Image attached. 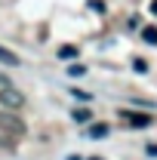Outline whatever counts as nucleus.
<instances>
[{
  "label": "nucleus",
  "mask_w": 157,
  "mask_h": 160,
  "mask_svg": "<svg viewBox=\"0 0 157 160\" xmlns=\"http://www.w3.org/2000/svg\"><path fill=\"white\" fill-rule=\"evenodd\" d=\"M0 105L9 108V111H19L22 105H25V96H22L16 86H3V89H0Z\"/></svg>",
  "instance_id": "f257e3e1"
},
{
  "label": "nucleus",
  "mask_w": 157,
  "mask_h": 160,
  "mask_svg": "<svg viewBox=\"0 0 157 160\" xmlns=\"http://www.w3.org/2000/svg\"><path fill=\"white\" fill-rule=\"evenodd\" d=\"M0 129L13 132V136H25V123H22L13 111H0Z\"/></svg>",
  "instance_id": "f03ea898"
},
{
  "label": "nucleus",
  "mask_w": 157,
  "mask_h": 160,
  "mask_svg": "<svg viewBox=\"0 0 157 160\" xmlns=\"http://www.w3.org/2000/svg\"><path fill=\"white\" fill-rule=\"evenodd\" d=\"M120 117L126 120L133 129H145V126H151V123H154L151 114H139V111H120Z\"/></svg>",
  "instance_id": "7ed1b4c3"
},
{
  "label": "nucleus",
  "mask_w": 157,
  "mask_h": 160,
  "mask_svg": "<svg viewBox=\"0 0 157 160\" xmlns=\"http://www.w3.org/2000/svg\"><path fill=\"white\" fill-rule=\"evenodd\" d=\"M108 132H111L108 123H89V126H86V136H89V139H105Z\"/></svg>",
  "instance_id": "20e7f679"
},
{
  "label": "nucleus",
  "mask_w": 157,
  "mask_h": 160,
  "mask_svg": "<svg viewBox=\"0 0 157 160\" xmlns=\"http://www.w3.org/2000/svg\"><path fill=\"white\" fill-rule=\"evenodd\" d=\"M0 65H13V68H16V65H22V59L13 49H3V46H0Z\"/></svg>",
  "instance_id": "39448f33"
},
{
  "label": "nucleus",
  "mask_w": 157,
  "mask_h": 160,
  "mask_svg": "<svg viewBox=\"0 0 157 160\" xmlns=\"http://www.w3.org/2000/svg\"><path fill=\"white\" fill-rule=\"evenodd\" d=\"M59 59H62V62H71V59H77V46H71V43L59 46Z\"/></svg>",
  "instance_id": "423d86ee"
},
{
  "label": "nucleus",
  "mask_w": 157,
  "mask_h": 160,
  "mask_svg": "<svg viewBox=\"0 0 157 160\" xmlns=\"http://www.w3.org/2000/svg\"><path fill=\"white\" fill-rule=\"evenodd\" d=\"M71 117L77 120V123H86V126H89V123H93V111H86V108H77V111H71Z\"/></svg>",
  "instance_id": "0eeeda50"
},
{
  "label": "nucleus",
  "mask_w": 157,
  "mask_h": 160,
  "mask_svg": "<svg viewBox=\"0 0 157 160\" xmlns=\"http://www.w3.org/2000/svg\"><path fill=\"white\" fill-rule=\"evenodd\" d=\"M142 40H145V43H151V46H157V28H154V25L142 28Z\"/></svg>",
  "instance_id": "6e6552de"
},
{
  "label": "nucleus",
  "mask_w": 157,
  "mask_h": 160,
  "mask_svg": "<svg viewBox=\"0 0 157 160\" xmlns=\"http://www.w3.org/2000/svg\"><path fill=\"white\" fill-rule=\"evenodd\" d=\"M68 74H71V77H83V74H86V65H71Z\"/></svg>",
  "instance_id": "1a4fd4ad"
},
{
  "label": "nucleus",
  "mask_w": 157,
  "mask_h": 160,
  "mask_svg": "<svg viewBox=\"0 0 157 160\" xmlns=\"http://www.w3.org/2000/svg\"><path fill=\"white\" fill-rule=\"evenodd\" d=\"M71 96H74L77 102H93V96H89V92H83V89H71Z\"/></svg>",
  "instance_id": "9d476101"
},
{
  "label": "nucleus",
  "mask_w": 157,
  "mask_h": 160,
  "mask_svg": "<svg viewBox=\"0 0 157 160\" xmlns=\"http://www.w3.org/2000/svg\"><path fill=\"white\" fill-rule=\"evenodd\" d=\"M133 68H136L139 74H145V71H148V62L145 59H133Z\"/></svg>",
  "instance_id": "9b49d317"
},
{
  "label": "nucleus",
  "mask_w": 157,
  "mask_h": 160,
  "mask_svg": "<svg viewBox=\"0 0 157 160\" xmlns=\"http://www.w3.org/2000/svg\"><path fill=\"white\" fill-rule=\"evenodd\" d=\"M145 151H148V154H151V157H157V142H151V145H148V148H145Z\"/></svg>",
  "instance_id": "f8f14e48"
},
{
  "label": "nucleus",
  "mask_w": 157,
  "mask_h": 160,
  "mask_svg": "<svg viewBox=\"0 0 157 160\" xmlns=\"http://www.w3.org/2000/svg\"><path fill=\"white\" fill-rule=\"evenodd\" d=\"M148 9H151V16H157V0H151V6H148Z\"/></svg>",
  "instance_id": "ddd939ff"
},
{
  "label": "nucleus",
  "mask_w": 157,
  "mask_h": 160,
  "mask_svg": "<svg viewBox=\"0 0 157 160\" xmlns=\"http://www.w3.org/2000/svg\"><path fill=\"white\" fill-rule=\"evenodd\" d=\"M68 160H83V157H77V154H71V157H68Z\"/></svg>",
  "instance_id": "4468645a"
},
{
  "label": "nucleus",
  "mask_w": 157,
  "mask_h": 160,
  "mask_svg": "<svg viewBox=\"0 0 157 160\" xmlns=\"http://www.w3.org/2000/svg\"><path fill=\"white\" fill-rule=\"evenodd\" d=\"M89 160H105V157H89Z\"/></svg>",
  "instance_id": "2eb2a0df"
}]
</instances>
